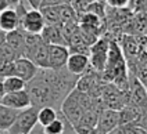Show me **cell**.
Wrapping results in <instances>:
<instances>
[{
    "label": "cell",
    "instance_id": "obj_1",
    "mask_svg": "<svg viewBox=\"0 0 147 134\" xmlns=\"http://www.w3.org/2000/svg\"><path fill=\"white\" fill-rule=\"evenodd\" d=\"M25 90L31 98L32 107H36L39 109L43 108V107H51L54 109H60L54 91H53L49 80H47V77L42 69H39L38 75L35 76L29 83H26Z\"/></svg>",
    "mask_w": 147,
    "mask_h": 134
},
{
    "label": "cell",
    "instance_id": "obj_2",
    "mask_svg": "<svg viewBox=\"0 0 147 134\" xmlns=\"http://www.w3.org/2000/svg\"><path fill=\"white\" fill-rule=\"evenodd\" d=\"M60 112L64 115V117H65L74 127L78 126L82 122V117H83L86 111L83 108V105L81 104L79 94H78L76 90H74L65 100H64V102H63L61 107H60Z\"/></svg>",
    "mask_w": 147,
    "mask_h": 134
},
{
    "label": "cell",
    "instance_id": "obj_3",
    "mask_svg": "<svg viewBox=\"0 0 147 134\" xmlns=\"http://www.w3.org/2000/svg\"><path fill=\"white\" fill-rule=\"evenodd\" d=\"M38 112L39 108L36 107H29L21 111L7 134H31L33 127L38 123Z\"/></svg>",
    "mask_w": 147,
    "mask_h": 134
},
{
    "label": "cell",
    "instance_id": "obj_4",
    "mask_svg": "<svg viewBox=\"0 0 147 134\" xmlns=\"http://www.w3.org/2000/svg\"><path fill=\"white\" fill-rule=\"evenodd\" d=\"M110 42L107 39H98L90 47L89 62L90 68L96 73H103L107 65V58H108V50H110Z\"/></svg>",
    "mask_w": 147,
    "mask_h": 134
},
{
    "label": "cell",
    "instance_id": "obj_5",
    "mask_svg": "<svg viewBox=\"0 0 147 134\" xmlns=\"http://www.w3.org/2000/svg\"><path fill=\"white\" fill-rule=\"evenodd\" d=\"M45 26H46V22H45V18L40 11L39 10H28L24 18L21 19L20 29H22L26 33L40 35Z\"/></svg>",
    "mask_w": 147,
    "mask_h": 134
},
{
    "label": "cell",
    "instance_id": "obj_6",
    "mask_svg": "<svg viewBox=\"0 0 147 134\" xmlns=\"http://www.w3.org/2000/svg\"><path fill=\"white\" fill-rule=\"evenodd\" d=\"M117 127H119V112L113 109H101L96 125L97 134H110Z\"/></svg>",
    "mask_w": 147,
    "mask_h": 134
},
{
    "label": "cell",
    "instance_id": "obj_7",
    "mask_svg": "<svg viewBox=\"0 0 147 134\" xmlns=\"http://www.w3.org/2000/svg\"><path fill=\"white\" fill-rule=\"evenodd\" d=\"M129 104L135 108L140 109L143 113H147V90L140 83L138 77H133L129 89Z\"/></svg>",
    "mask_w": 147,
    "mask_h": 134
},
{
    "label": "cell",
    "instance_id": "obj_8",
    "mask_svg": "<svg viewBox=\"0 0 147 134\" xmlns=\"http://www.w3.org/2000/svg\"><path fill=\"white\" fill-rule=\"evenodd\" d=\"M68 58H69V50L67 46L53 44L49 47V69L57 72L65 69Z\"/></svg>",
    "mask_w": 147,
    "mask_h": 134
},
{
    "label": "cell",
    "instance_id": "obj_9",
    "mask_svg": "<svg viewBox=\"0 0 147 134\" xmlns=\"http://www.w3.org/2000/svg\"><path fill=\"white\" fill-rule=\"evenodd\" d=\"M39 68L33 64L31 59L20 57L14 61V76L20 77L25 83H29L35 76L38 75Z\"/></svg>",
    "mask_w": 147,
    "mask_h": 134
},
{
    "label": "cell",
    "instance_id": "obj_10",
    "mask_svg": "<svg viewBox=\"0 0 147 134\" xmlns=\"http://www.w3.org/2000/svg\"><path fill=\"white\" fill-rule=\"evenodd\" d=\"M0 104L4 105V107H8V108H11V109H16V111H24V109L32 107L31 98H29L26 90H22V91H18V93H11V94H6L1 98Z\"/></svg>",
    "mask_w": 147,
    "mask_h": 134
},
{
    "label": "cell",
    "instance_id": "obj_11",
    "mask_svg": "<svg viewBox=\"0 0 147 134\" xmlns=\"http://www.w3.org/2000/svg\"><path fill=\"white\" fill-rule=\"evenodd\" d=\"M89 68H90L89 55H85V54H69L65 69L71 75L81 77V76H83L88 72Z\"/></svg>",
    "mask_w": 147,
    "mask_h": 134
},
{
    "label": "cell",
    "instance_id": "obj_12",
    "mask_svg": "<svg viewBox=\"0 0 147 134\" xmlns=\"http://www.w3.org/2000/svg\"><path fill=\"white\" fill-rule=\"evenodd\" d=\"M49 44L42 40L35 49L26 53L24 58L31 59L39 69H49Z\"/></svg>",
    "mask_w": 147,
    "mask_h": 134
},
{
    "label": "cell",
    "instance_id": "obj_13",
    "mask_svg": "<svg viewBox=\"0 0 147 134\" xmlns=\"http://www.w3.org/2000/svg\"><path fill=\"white\" fill-rule=\"evenodd\" d=\"M42 40L49 46H67L65 37L63 35V26L60 25H46L42 31Z\"/></svg>",
    "mask_w": 147,
    "mask_h": 134
},
{
    "label": "cell",
    "instance_id": "obj_14",
    "mask_svg": "<svg viewBox=\"0 0 147 134\" xmlns=\"http://www.w3.org/2000/svg\"><path fill=\"white\" fill-rule=\"evenodd\" d=\"M20 25H21V21L16 11V6L0 13V31L10 33L13 31L20 29Z\"/></svg>",
    "mask_w": 147,
    "mask_h": 134
},
{
    "label": "cell",
    "instance_id": "obj_15",
    "mask_svg": "<svg viewBox=\"0 0 147 134\" xmlns=\"http://www.w3.org/2000/svg\"><path fill=\"white\" fill-rule=\"evenodd\" d=\"M21 111H16L0 104V133H8Z\"/></svg>",
    "mask_w": 147,
    "mask_h": 134
},
{
    "label": "cell",
    "instance_id": "obj_16",
    "mask_svg": "<svg viewBox=\"0 0 147 134\" xmlns=\"http://www.w3.org/2000/svg\"><path fill=\"white\" fill-rule=\"evenodd\" d=\"M6 43L18 54V58L22 57L25 47V32L22 29H17L6 35Z\"/></svg>",
    "mask_w": 147,
    "mask_h": 134
},
{
    "label": "cell",
    "instance_id": "obj_17",
    "mask_svg": "<svg viewBox=\"0 0 147 134\" xmlns=\"http://www.w3.org/2000/svg\"><path fill=\"white\" fill-rule=\"evenodd\" d=\"M143 115L144 113L140 109L135 108L132 105H128L119 111V126L138 125V122L143 117Z\"/></svg>",
    "mask_w": 147,
    "mask_h": 134
},
{
    "label": "cell",
    "instance_id": "obj_18",
    "mask_svg": "<svg viewBox=\"0 0 147 134\" xmlns=\"http://www.w3.org/2000/svg\"><path fill=\"white\" fill-rule=\"evenodd\" d=\"M63 1H58L54 6H49L46 9L40 10L42 15L45 18L46 25H60L61 26V21H60V4Z\"/></svg>",
    "mask_w": 147,
    "mask_h": 134
},
{
    "label": "cell",
    "instance_id": "obj_19",
    "mask_svg": "<svg viewBox=\"0 0 147 134\" xmlns=\"http://www.w3.org/2000/svg\"><path fill=\"white\" fill-rule=\"evenodd\" d=\"M68 125H71V123H69L65 117H64V115L58 111L57 119H56L53 123H50L49 126L43 127V133L45 134H64L65 133V129L68 127Z\"/></svg>",
    "mask_w": 147,
    "mask_h": 134
},
{
    "label": "cell",
    "instance_id": "obj_20",
    "mask_svg": "<svg viewBox=\"0 0 147 134\" xmlns=\"http://www.w3.org/2000/svg\"><path fill=\"white\" fill-rule=\"evenodd\" d=\"M3 86H4V91L6 94H11V93H18L26 89V83L24 80H21L17 76H8L3 79Z\"/></svg>",
    "mask_w": 147,
    "mask_h": 134
},
{
    "label": "cell",
    "instance_id": "obj_21",
    "mask_svg": "<svg viewBox=\"0 0 147 134\" xmlns=\"http://www.w3.org/2000/svg\"><path fill=\"white\" fill-rule=\"evenodd\" d=\"M58 116V111L51 107H43L39 109L38 112V123H40V126L46 127L50 123H53Z\"/></svg>",
    "mask_w": 147,
    "mask_h": 134
},
{
    "label": "cell",
    "instance_id": "obj_22",
    "mask_svg": "<svg viewBox=\"0 0 147 134\" xmlns=\"http://www.w3.org/2000/svg\"><path fill=\"white\" fill-rule=\"evenodd\" d=\"M106 6H107L106 1H90L86 13L97 15L98 18H103L104 17V11H106Z\"/></svg>",
    "mask_w": 147,
    "mask_h": 134
},
{
    "label": "cell",
    "instance_id": "obj_23",
    "mask_svg": "<svg viewBox=\"0 0 147 134\" xmlns=\"http://www.w3.org/2000/svg\"><path fill=\"white\" fill-rule=\"evenodd\" d=\"M125 134H147V130L140 125H128L122 126Z\"/></svg>",
    "mask_w": 147,
    "mask_h": 134
},
{
    "label": "cell",
    "instance_id": "obj_24",
    "mask_svg": "<svg viewBox=\"0 0 147 134\" xmlns=\"http://www.w3.org/2000/svg\"><path fill=\"white\" fill-rule=\"evenodd\" d=\"M75 129V133L76 134H97L96 127H92L88 125H78L74 127Z\"/></svg>",
    "mask_w": 147,
    "mask_h": 134
},
{
    "label": "cell",
    "instance_id": "obj_25",
    "mask_svg": "<svg viewBox=\"0 0 147 134\" xmlns=\"http://www.w3.org/2000/svg\"><path fill=\"white\" fill-rule=\"evenodd\" d=\"M107 4H110V6H113L115 9H122L125 6H129V1L128 0H123V1H117V0H108L106 1Z\"/></svg>",
    "mask_w": 147,
    "mask_h": 134
},
{
    "label": "cell",
    "instance_id": "obj_26",
    "mask_svg": "<svg viewBox=\"0 0 147 134\" xmlns=\"http://www.w3.org/2000/svg\"><path fill=\"white\" fill-rule=\"evenodd\" d=\"M17 4V1H10V0H0V13H3L4 10L14 7Z\"/></svg>",
    "mask_w": 147,
    "mask_h": 134
},
{
    "label": "cell",
    "instance_id": "obj_27",
    "mask_svg": "<svg viewBox=\"0 0 147 134\" xmlns=\"http://www.w3.org/2000/svg\"><path fill=\"white\" fill-rule=\"evenodd\" d=\"M4 95H6V91H4V86H3V77H0V101Z\"/></svg>",
    "mask_w": 147,
    "mask_h": 134
},
{
    "label": "cell",
    "instance_id": "obj_28",
    "mask_svg": "<svg viewBox=\"0 0 147 134\" xmlns=\"http://www.w3.org/2000/svg\"><path fill=\"white\" fill-rule=\"evenodd\" d=\"M6 32H3V31H0V46H3V44H6Z\"/></svg>",
    "mask_w": 147,
    "mask_h": 134
},
{
    "label": "cell",
    "instance_id": "obj_29",
    "mask_svg": "<svg viewBox=\"0 0 147 134\" xmlns=\"http://www.w3.org/2000/svg\"><path fill=\"white\" fill-rule=\"evenodd\" d=\"M0 134H7V133H0Z\"/></svg>",
    "mask_w": 147,
    "mask_h": 134
}]
</instances>
